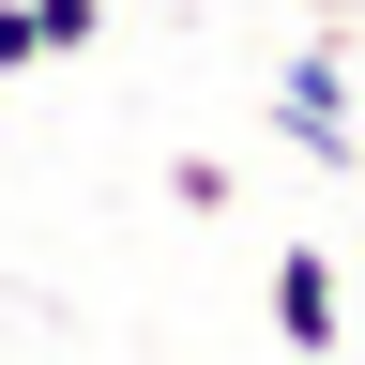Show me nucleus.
<instances>
[{
	"instance_id": "nucleus-4",
	"label": "nucleus",
	"mask_w": 365,
	"mask_h": 365,
	"mask_svg": "<svg viewBox=\"0 0 365 365\" xmlns=\"http://www.w3.org/2000/svg\"><path fill=\"white\" fill-rule=\"evenodd\" d=\"M46 61V16H31V0H0V76H31Z\"/></svg>"
},
{
	"instance_id": "nucleus-1",
	"label": "nucleus",
	"mask_w": 365,
	"mask_h": 365,
	"mask_svg": "<svg viewBox=\"0 0 365 365\" xmlns=\"http://www.w3.org/2000/svg\"><path fill=\"white\" fill-rule=\"evenodd\" d=\"M274 122H289V153H304V168H350V46H289Z\"/></svg>"
},
{
	"instance_id": "nucleus-5",
	"label": "nucleus",
	"mask_w": 365,
	"mask_h": 365,
	"mask_svg": "<svg viewBox=\"0 0 365 365\" xmlns=\"http://www.w3.org/2000/svg\"><path fill=\"white\" fill-rule=\"evenodd\" d=\"M304 16H319V31H350V16H365V0H304Z\"/></svg>"
},
{
	"instance_id": "nucleus-3",
	"label": "nucleus",
	"mask_w": 365,
	"mask_h": 365,
	"mask_svg": "<svg viewBox=\"0 0 365 365\" xmlns=\"http://www.w3.org/2000/svg\"><path fill=\"white\" fill-rule=\"evenodd\" d=\"M31 16H46V61H76V46L107 31V0H31Z\"/></svg>"
},
{
	"instance_id": "nucleus-2",
	"label": "nucleus",
	"mask_w": 365,
	"mask_h": 365,
	"mask_svg": "<svg viewBox=\"0 0 365 365\" xmlns=\"http://www.w3.org/2000/svg\"><path fill=\"white\" fill-rule=\"evenodd\" d=\"M259 304H274V335H289V350H335V335H350V289H335V259H319V244L274 259V274H259Z\"/></svg>"
}]
</instances>
